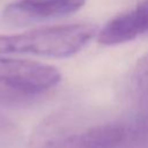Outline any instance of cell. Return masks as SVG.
Instances as JSON below:
<instances>
[{"mask_svg": "<svg viewBox=\"0 0 148 148\" xmlns=\"http://www.w3.org/2000/svg\"><path fill=\"white\" fill-rule=\"evenodd\" d=\"M148 32V3L142 2L138 7L111 18L97 31V42L106 46H114Z\"/></svg>", "mask_w": 148, "mask_h": 148, "instance_id": "5b68a950", "label": "cell"}, {"mask_svg": "<svg viewBox=\"0 0 148 148\" xmlns=\"http://www.w3.org/2000/svg\"><path fill=\"white\" fill-rule=\"evenodd\" d=\"M131 84L136 98L140 102L148 103V52L135 64L131 76Z\"/></svg>", "mask_w": 148, "mask_h": 148, "instance_id": "52a82bcc", "label": "cell"}, {"mask_svg": "<svg viewBox=\"0 0 148 148\" xmlns=\"http://www.w3.org/2000/svg\"><path fill=\"white\" fill-rule=\"evenodd\" d=\"M143 2H146V3H148V0H143Z\"/></svg>", "mask_w": 148, "mask_h": 148, "instance_id": "ba28073f", "label": "cell"}, {"mask_svg": "<svg viewBox=\"0 0 148 148\" xmlns=\"http://www.w3.org/2000/svg\"><path fill=\"white\" fill-rule=\"evenodd\" d=\"M86 0H18L6 6L1 20L6 25L24 27L77 12Z\"/></svg>", "mask_w": 148, "mask_h": 148, "instance_id": "277c9868", "label": "cell"}, {"mask_svg": "<svg viewBox=\"0 0 148 148\" xmlns=\"http://www.w3.org/2000/svg\"><path fill=\"white\" fill-rule=\"evenodd\" d=\"M97 31L95 24L73 23L0 35V54L68 58L80 52L97 35Z\"/></svg>", "mask_w": 148, "mask_h": 148, "instance_id": "7a4b0ae2", "label": "cell"}, {"mask_svg": "<svg viewBox=\"0 0 148 148\" xmlns=\"http://www.w3.org/2000/svg\"><path fill=\"white\" fill-rule=\"evenodd\" d=\"M61 81L60 71L52 65L18 58L0 57V84L24 94H39Z\"/></svg>", "mask_w": 148, "mask_h": 148, "instance_id": "3957f363", "label": "cell"}, {"mask_svg": "<svg viewBox=\"0 0 148 148\" xmlns=\"http://www.w3.org/2000/svg\"><path fill=\"white\" fill-rule=\"evenodd\" d=\"M148 148V112L139 116L131 126H126V139L121 148Z\"/></svg>", "mask_w": 148, "mask_h": 148, "instance_id": "8992f818", "label": "cell"}, {"mask_svg": "<svg viewBox=\"0 0 148 148\" xmlns=\"http://www.w3.org/2000/svg\"><path fill=\"white\" fill-rule=\"evenodd\" d=\"M125 139L124 124L77 123L58 114L39 125L31 136L29 148H121Z\"/></svg>", "mask_w": 148, "mask_h": 148, "instance_id": "6da1fadb", "label": "cell"}]
</instances>
